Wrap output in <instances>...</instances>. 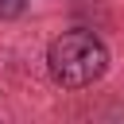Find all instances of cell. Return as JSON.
<instances>
[{"label":"cell","instance_id":"7a4b0ae2","mask_svg":"<svg viewBox=\"0 0 124 124\" xmlns=\"http://www.w3.org/2000/svg\"><path fill=\"white\" fill-rule=\"evenodd\" d=\"M27 8V0H0V19H12Z\"/></svg>","mask_w":124,"mask_h":124},{"label":"cell","instance_id":"6da1fadb","mask_svg":"<svg viewBox=\"0 0 124 124\" xmlns=\"http://www.w3.org/2000/svg\"><path fill=\"white\" fill-rule=\"evenodd\" d=\"M108 66V50L93 31H66L46 50V70L62 89L93 85Z\"/></svg>","mask_w":124,"mask_h":124}]
</instances>
